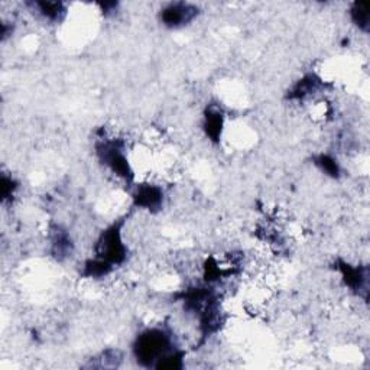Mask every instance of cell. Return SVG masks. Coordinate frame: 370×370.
Listing matches in <instances>:
<instances>
[{"instance_id":"obj_1","label":"cell","mask_w":370,"mask_h":370,"mask_svg":"<svg viewBox=\"0 0 370 370\" xmlns=\"http://www.w3.org/2000/svg\"><path fill=\"white\" fill-rule=\"evenodd\" d=\"M171 346L173 340L170 335L163 330L152 328L139 335L137 346H134V354L144 363L158 366V363L166 356L175 353L171 352Z\"/></svg>"},{"instance_id":"obj_2","label":"cell","mask_w":370,"mask_h":370,"mask_svg":"<svg viewBox=\"0 0 370 370\" xmlns=\"http://www.w3.org/2000/svg\"><path fill=\"white\" fill-rule=\"evenodd\" d=\"M197 15V8L188 4H171L162 9L161 18L166 26L177 28L192 21Z\"/></svg>"},{"instance_id":"obj_3","label":"cell","mask_w":370,"mask_h":370,"mask_svg":"<svg viewBox=\"0 0 370 370\" xmlns=\"http://www.w3.org/2000/svg\"><path fill=\"white\" fill-rule=\"evenodd\" d=\"M162 200H163V192L161 188H158L156 185H151V184H145L141 185L134 194V201H137L138 207L146 209V210H154L161 207L162 204Z\"/></svg>"},{"instance_id":"obj_4","label":"cell","mask_w":370,"mask_h":370,"mask_svg":"<svg viewBox=\"0 0 370 370\" xmlns=\"http://www.w3.org/2000/svg\"><path fill=\"white\" fill-rule=\"evenodd\" d=\"M353 22L360 29H367L369 26V4H354L350 11Z\"/></svg>"}]
</instances>
